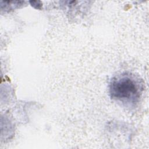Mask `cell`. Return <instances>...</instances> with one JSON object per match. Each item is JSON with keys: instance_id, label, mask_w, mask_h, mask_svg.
<instances>
[{"instance_id": "1", "label": "cell", "mask_w": 149, "mask_h": 149, "mask_svg": "<svg viewBox=\"0 0 149 149\" xmlns=\"http://www.w3.org/2000/svg\"><path fill=\"white\" fill-rule=\"evenodd\" d=\"M143 90L140 79L131 73H123L114 77L109 84L111 98L126 107H134Z\"/></svg>"}]
</instances>
